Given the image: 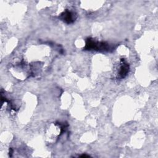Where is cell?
I'll return each instance as SVG.
<instances>
[{
  "mask_svg": "<svg viewBox=\"0 0 158 158\" xmlns=\"http://www.w3.org/2000/svg\"><path fill=\"white\" fill-rule=\"evenodd\" d=\"M85 49L86 50H102L108 51L110 49L109 45L105 42H98L92 39H88L86 43Z\"/></svg>",
  "mask_w": 158,
  "mask_h": 158,
  "instance_id": "obj_1",
  "label": "cell"
},
{
  "mask_svg": "<svg viewBox=\"0 0 158 158\" xmlns=\"http://www.w3.org/2000/svg\"><path fill=\"white\" fill-rule=\"evenodd\" d=\"M60 18L64 22H65L67 23H72L75 20V15L73 12L67 10L60 15Z\"/></svg>",
  "mask_w": 158,
  "mask_h": 158,
  "instance_id": "obj_2",
  "label": "cell"
},
{
  "mask_svg": "<svg viewBox=\"0 0 158 158\" xmlns=\"http://www.w3.org/2000/svg\"><path fill=\"white\" fill-rule=\"evenodd\" d=\"M122 65L120 67V70H119V75L121 78H124L128 73L129 70V65L128 64L125 62L124 60H122L121 62Z\"/></svg>",
  "mask_w": 158,
  "mask_h": 158,
  "instance_id": "obj_3",
  "label": "cell"
}]
</instances>
